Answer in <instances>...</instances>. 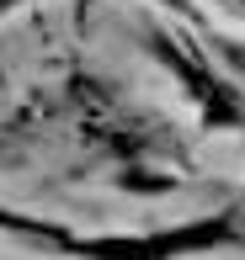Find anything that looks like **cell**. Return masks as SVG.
Listing matches in <instances>:
<instances>
[{"instance_id":"1","label":"cell","mask_w":245,"mask_h":260,"mask_svg":"<svg viewBox=\"0 0 245 260\" xmlns=\"http://www.w3.org/2000/svg\"><path fill=\"white\" fill-rule=\"evenodd\" d=\"M224 239H235V223L203 218V223H186V229L149 234V239H96V244H80V250L91 260H176V255H197V250L224 244Z\"/></svg>"},{"instance_id":"2","label":"cell","mask_w":245,"mask_h":260,"mask_svg":"<svg viewBox=\"0 0 245 260\" xmlns=\"http://www.w3.org/2000/svg\"><path fill=\"white\" fill-rule=\"evenodd\" d=\"M160 48H166V58L176 64V75L192 85V96L203 101V112L213 117V122H240L235 96H229V90L219 85L213 75H208V64H203V58H192V43H171V38H160Z\"/></svg>"},{"instance_id":"3","label":"cell","mask_w":245,"mask_h":260,"mask_svg":"<svg viewBox=\"0 0 245 260\" xmlns=\"http://www.w3.org/2000/svg\"><path fill=\"white\" fill-rule=\"evenodd\" d=\"M229 58H235V64L245 69V43H229Z\"/></svg>"},{"instance_id":"4","label":"cell","mask_w":245,"mask_h":260,"mask_svg":"<svg viewBox=\"0 0 245 260\" xmlns=\"http://www.w3.org/2000/svg\"><path fill=\"white\" fill-rule=\"evenodd\" d=\"M0 223H6V229H27V223H21V218H11L6 207H0Z\"/></svg>"},{"instance_id":"5","label":"cell","mask_w":245,"mask_h":260,"mask_svg":"<svg viewBox=\"0 0 245 260\" xmlns=\"http://www.w3.org/2000/svg\"><path fill=\"white\" fill-rule=\"evenodd\" d=\"M166 6H176V11H186V6H192V0H166Z\"/></svg>"},{"instance_id":"6","label":"cell","mask_w":245,"mask_h":260,"mask_svg":"<svg viewBox=\"0 0 245 260\" xmlns=\"http://www.w3.org/2000/svg\"><path fill=\"white\" fill-rule=\"evenodd\" d=\"M6 6H11V0H0V11H6Z\"/></svg>"}]
</instances>
